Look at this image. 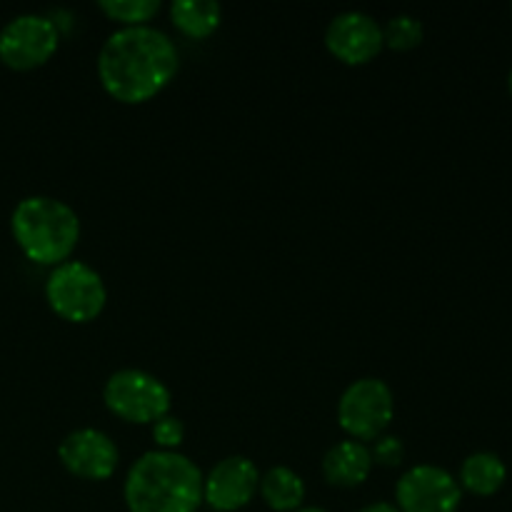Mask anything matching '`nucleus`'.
Segmentation results:
<instances>
[{
    "label": "nucleus",
    "instance_id": "nucleus-1",
    "mask_svg": "<svg viewBox=\"0 0 512 512\" xmlns=\"http://www.w3.org/2000/svg\"><path fill=\"white\" fill-rule=\"evenodd\" d=\"M180 55L173 40L158 28H120L103 43L98 78L105 93L120 103L138 105L155 98L178 75Z\"/></svg>",
    "mask_w": 512,
    "mask_h": 512
},
{
    "label": "nucleus",
    "instance_id": "nucleus-2",
    "mask_svg": "<svg viewBox=\"0 0 512 512\" xmlns=\"http://www.w3.org/2000/svg\"><path fill=\"white\" fill-rule=\"evenodd\" d=\"M123 498L130 512H195L203 505V473L185 455L150 450L128 470Z\"/></svg>",
    "mask_w": 512,
    "mask_h": 512
},
{
    "label": "nucleus",
    "instance_id": "nucleus-3",
    "mask_svg": "<svg viewBox=\"0 0 512 512\" xmlns=\"http://www.w3.org/2000/svg\"><path fill=\"white\" fill-rule=\"evenodd\" d=\"M10 230L25 258L38 265H60L80 240L78 213L63 200L30 195L15 205Z\"/></svg>",
    "mask_w": 512,
    "mask_h": 512
},
{
    "label": "nucleus",
    "instance_id": "nucleus-4",
    "mask_svg": "<svg viewBox=\"0 0 512 512\" xmlns=\"http://www.w3.org/2000/svg\"><path fill=\"white\" fill-rule=\"evenodd\" d=\"M45 300L68 323H90L103 313L108 290L98 270L80 260H65L48 275Z\"/></svg>",
    "mask_w": 512,
    "mask_h": 512
},
{
    "label": "nucleus",
    "instance_id": "nucleus-5",
    "mask_svg": "<svg viewBox=\"0 0 512 512\" xmlns=\"http://www.w3.org/2000/svg\"><path fill=\"white\" fill-rule=\"evenodd\" d=\"M103 400L120 420L138 425H153L170 415V390L155 375L138 368H123L108 378L103 388Z\"/></svg>",
    "mask_w": 512,
    "mask_h": 512
},
{
    "label": "nucleus",
    "instance_id": "nucleus-6",
    "mask_svg": "<svg viewBox=\"0 0 512 512\" xmlns=\"http://www.w3.org/2000/svg\"><path fill=\"white\" fill-rule=\"evenodd\" d=\"M395 415V398L378 378L355 380L338 400V423L353 440H378Z\"/></svg>",
    "mask_w": 512,
    "mask_h": 512
},
{
    "label": "nucleus",
    "instance_id": "nucleus-7",
    "mask_svg": "<svg viewBox=\"0 0 512 512\" xmlns=\"http://www.w3.org/2000/svg\"><path fill=\"white\" fill-rule=\"evenodd\" d=\"M58 28L35 13L18 15L0 30V60L13 70H33L48 63L58 50Z\"/></svg>",
    "mask_w": 512,
    "mask_h": 512
},
{
    "label": "nucleus",
    "instance_id": "nucleus-8",
    "mask_svg": "<svg viewBox=\"0 0 512 512\" xmlns=\"http://www.w3.org/2000/svg\"><path fill=\"white\" fill-rule=\"evenodd\" d=\"M463 488L438 465H415L395 485L400 512H458Z\"/></svg>",
    "mask_w": 512,
    "mask_h": 512
},
{
    "label": "nucleus",
    "instance_id": "nucleus-9",
    "mask_svg": "<svg viewBox=\"0 0 512 512\" xmlns=\"http://www.w3.org/2000/svg\"><path fill=\"white\" fill-rule=\"evenodd\" d=\"M325 45L338 60L348 65H365L385 48L383 25L368 13L348 10L330 20L325 30Z\"/></svg>",
    "mask_w": 512,
    "mask_h": 512
},
{
    "label": "nucleus",
    "instance_id": "nucleus-10",
    "mask_svg": "<svg viewBox=\"0 0 512 512\" xmlns=\"http://www.w3.org/2000/svg\"><path fill=\"white\" fill-rule=\"evenodd\" d=\"M258 485L260 473L253 460L230 455L203 478V500L218 512H235L255 498Z\"/></svg>",
    "mask_w": 512,
    "mask_h": 512
},
{
    "label": "nucleus",
    "instance_id": "nucleus-11",
    "mask_svg": "<svg viewBox=\"0 0 512 512\" xmlns=\"http://www.w3.org/2000/svg\"><path fill=\"white\" fill-rule=\"evenodd\" d=\"M58 458L70 475L83 480H108L118 468V448L113 440L95 428H80L65 435Z\"/></svg>",
    "mask_w": 512,
    "mask_h": 512
},
{
    "label": "nucleus",
    "instance_id": "nucleus-12",
    "mask_svg": "<svg viewBox=\"0 0 512 512\" xmlns=\"http://www.w3.org/2000/svg\"><path fill=\"white\" fill-rule=\"evenodd\" d=\"M373 470V455L358 440L333 445L323 458V475L335 488H358Z\"/></svg>",
    "mask_w": 512,
    "mask_h": 512
},
{
    "label": "nucleus",
    "instance_id": "nucleus-13",
    "mask_svg": "<svg viewBox=\"0 0 512 512\" xmlns=\"http://www.w3.org/2000/svg\"><path fill=\"white\" fill-rule=\"evenodd\" d=\"M170 20L183 35L203 40L218 30L220 20H223V8L215 0H173Z\"/></svg>",
    "mask_w": 512,
    "mask_h": 512
},
{
    "label": "nucleus",
    "instance_id": "nucleus-14",
    "mask_svg": "<svg viewBox=\"0 0 512 512\" xmlns=\"http://www.w3.org/2000/svg\"><path fill=\"white\" fill-rule=\"evenodd\" d=\"M508 480V468L495 453H473L465 458L463 468H460V488L468 493L488 498L495 495Z\"/></svg>",
    "mask_w": 512,
    "mask_h": 512
},
{
    "label": "nucleus",
    "instance_id": "nucleus-15",
    "mask_svg": "<svg viewBox=\"0 0 512 512\" xmlns=\"http://www.w3.org/2000/svg\"><path fill=\"white\" fill-rule=\"evenodd\" d=\"M260 495H263L265 505L275 512H295L300 510L305 500V483L295 470L278 465L270 468L268 473L260 478L258 485Z\"/></svg>",
    "mask_w": 512,
    "mask_h": 512
},
{
    "label": "nucleus",
    "instance_id": "nucleus-16",
    "mask_svg": "<svg viewBox=\"0 0 512 512\" xmlns=\"http://www.w3.org/2000/svg\"><path fill=\"white\" fill-rule=\"evenodd\" d=\"M98 8L108 15L110 20H118L123 28H138L148 25L158 15V0H100Z\"/></svg>",
    "mask_w": 512,
    "mask_h": 512
},
{
    "label": "nucleus",
    "instance_id": "nucleus-17",
    "mask_svg": "<svg viewBox=\"0 0 512 512\" xmlns=\"http://www.w3.org/2000/svg\"><path fill=\"white\" fill-rule=\"evenodd\" d=\"M425 28L413 15H395L383 25V43L390 50H413L423 43Z\"/></svg>",
    "mask_w": 512,
    "mask_h": 512
},
{
    "label": "nucleus",
    "instance_id": "nucleus-18",
    "mask_svg": "<svg viewBox=\"0 0 512 512\" xmlns=\"http://www.w3.org/2000/svg\"><path fill=\"white\" fill-rule=\"evenodd\" d=\"M185 438V425L183 420L175 418V415H165L158 423H153V440L160 450H168L175 453V448L183 445Z\"/></svg>",
    "mask_w": 512,
    "mask_h": 512
},
{
    "label": "nucleus",
    "instance_id": "nucleus-19",
    "mask_svg": "<svg viewBox=\"0 0 512 512\" xmlns=\"http://www.w3.org/2000/svg\"><path fill=\"white\" fill-rule=\"evenodd\" d=\"M370 455H373V463L383 465V468H398L405 458V445L395 435H380Z\"/></svg>",
    "mask_w": 512,
    "mask_h": 512
},
{
    "label": "nucleus",
    "instance_id": "nucleus-20",
    "mask_svg": "<svg viewBox=\"0 0 512 512\" xmlns=\"http://www.w3.org/2000/svg\"><path fill=\"white\" fill-rule=\"evenodd\" d=\"M358 512H400L395 508L393 503H373V505H365V508H360Z\"/></svg>",
    "mask_w": 512,
    "mask_h": 512
},
{
    "label": "nucleus",
    "instance_id": "nucleus-21",
    "mask_svg": "<svg viewBox=\"0 0 512 512\" xmlns=\"http://www.w3.org/2000/svg\"><path fill=\"white\" fill-rule=\"evenodd\" d=\"M295 512H328V510H323V508H300V510H295Z\"/></svg>",
    "mask_w": 512,
    "mask_h": 512
},
{
    "label": "nucleus",
    "instance_id": "nucleus-22",
    "mask_svg": "<svg viewBox=\"0 0 512 512\" xmlns=\"http://www.w3.org/2000/svg\"><path fill=\"white\" fill-rule=\"evenodd\" d=\"M508 88H510V95H512V70H510V78H508Z\"/></svg>",
    "mask_w": 512,
    "mask_h": 512
}]
</instances>
